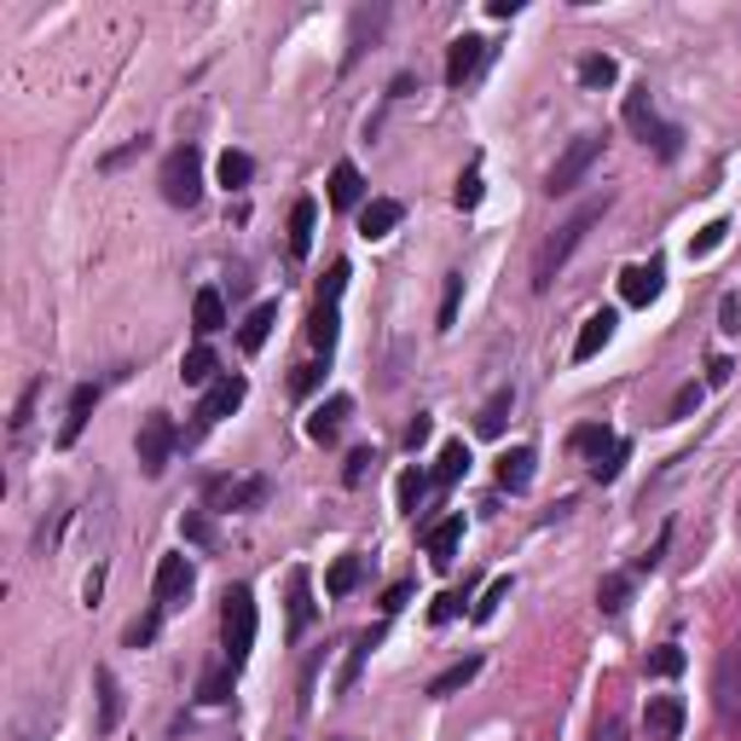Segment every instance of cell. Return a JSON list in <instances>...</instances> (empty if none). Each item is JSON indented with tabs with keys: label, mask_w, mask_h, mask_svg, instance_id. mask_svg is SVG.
<instances>
[{
	"label": "cell",
	"mask_w": 741,
	"mask_h": 741,
	"mask_svg": "<svg viewBox=\"0 0 741 741\" xmlns=\"http://www.w3.org/2000/svg\"><path fill=\"white\" fill-rule=\"evenodd\" d=\"M608 203H614L608 192H603V197H591L585 209H573V215H568L562 226H556V232H550L545 243H539V255H533V290H539V296L556 284V273H562V266H568V255L585 243V232H591V226L603 220V209H608Z\"/></svg>",
	"instance_id": "cell-1"
},
{
	"label": "cell",
	"mask_w": 741,
	"mask_h": 741,
	"mask_svg": "<svg viewBox=\"0 0 741 741\" xmlns=\"http://www.w3.org/2000/svg\"><path fill=\"white\" fill-rule=\"evenodd\" d=\"M626 128L643 139V146L661 157V162H672L677 151H684V128L677 122H666L661 111H654V93H649V81H637V88L626 93Z\"/></svg>",
	"instance_id": "cell-2"
},
{
	"label": "cell",
	"mask_w": 741,
	"mask_h": 741,
	"mask_svg": "<svg viewBox=\"0 0 741 741\" xmlns=\"http://www.w3.org/2000/svg\"><path fill=\"white\" fill-rule=\"evenodd\" d=\"M220 643H226V666H243L255 649V596L250 585H232L220 596Z\"/></svg>",
	"instance_id": "cell-3"
},
{
	"label": "cell",
	"mask_w": 741,
	"mask_h": 741,
	"mask_svg": "<svg viewBox=\"0 0 741 741\" xmlns=\"http://www.w3.org/2000/svg\"><path fill=\"white\" fill-rule=\"evenodd\" d=\"M162 197L174 203V209H192V203L203 197V151L197 146H174L169 157H162Z\"/></svg>",
	"instance_id": "cell-4"
},
{
	"label": "cell",
	"mask_w": 741,
	"mask_h": 741,
	"mask_svg": "<svg viewBox=\"0 0 741 741\" xmlns=\"http://www.w3.org/2000/svg\"><path fill=\"white\" fill-rule=\"evenodd\" d=\"M174 446H180L174 418H169V411H146V418H139V435H134V458H139V469H146L151 481L169 469V452Z\"/></svg>",
	"instance_id": "cell-5"
},
{
	"label": "cell",
	"mask_w": 741,
	"mask_h": 741,
	"mask_svg": "<svg viewBox=\"0 0 741 741\" xmlns=\"http://www.w3.org/2000/svg\"><path fill=\"white\" fill-rule=\"evenodd\" d=\"M261 504H266V476H215L203 487V510H215V516H243V510Z\"/></svg>",
	"instance_id": "cell-6"
},
{
	"label": "cell",
	"mask_w": 741,
	"mask_h": 741,
	"mask_svg": "<svg viewBox=\"0 0 741 741\" xmlns=\"http://www.w3.org/2000/svg\"><path fill=\"white\" fill-rule=\"evenodd\" d=\"M713 713L725 730H741V637H730L713 666Z\"/></svg>",
	"instance_id": "cell-7"
},
{
	"label": "cell",
	"mask_w": 741,
	"mask_h": 741,
	"mask_svg": "<svg viewBox=\"0 0 741 741\" xmlns=\"http://www.w3.org/2000/svg\"><path fill=\"white\" fill-rule=\"evenodd\" d=\"M603 146H608L603 134H580V139H573V146H568L562 157H556V169L545 174V192H550V197H568L573 185H580V180L591 174V162L603 157Z\"/></svg>",
	"instance_id": "cell-8"
},
{
	"label": "cell",
	"mask_w": 741,
	"mask_h": 741,
	"mask_svg": "<svg viewBox=\"0 0 741 741\" xmlns=\"http://www.w3.org/2000/svg\"><path fill=\"white\" fill-rule=\"evenodd\" d=\"M192 585H197V568L185 562V556H162L157 580H151V596H157V608H174V603L192 596Z\"/></svg>",
	"instance_id": "cell-9"
},
{
	"label": "cell",
	"mask_w": 741,
	"mask_h": 741,
	"mask_svg": "<svg viewBox=\"0 0 741 741\" xmlns=\"http://www.w3.org/2000/svg\"><path fill=\"white\" fill-rule=\"evenodd\" d=\"M661 278H666V261L649 255V261H637V266H626V273H620V296L631 307H649L654 296H661Z\"/></svg>",
	"instance_id": "cell-10"
},
{
	"label": "cell",
	"mask_w": 741,
	"mask_h": 741,
	"mask_svg": "<svg viewBox=\"0 0 741 741\" xmlns=\"http://www.w3.org/2000/svg\"><path fill=\"white\" fill-rule=\"evenodd\" d=\"M243 395H250V383L226 371L220 383H209V395H203V406H197V423H203V429H209V423H220L226 411H238V406H243Z\"/></svg>",
	"instance_id": "cell-11"
},
{
	"label": "cell",
	"mask_w": 741,
	"mask_h": 741,
	"mask_svg": "<svg viewBox=\"0 0 741 741\" xmlns=\"http://www.w3.org/2000/svg\"><path fill=\"white\" fill-rule=\"evenodd\" d=\"M684 702L677 695H649V707H643V725H649V736L654 741H677L684 736Z\"/></svg>",
	"instance_id": "cell-12"
},
{
	"label": "cell",
	"mask_w": 741,
	"mask_h": 741,
	"mask_svg": "<svg viewBox=\"0 0 741 741\" xmlns=\"http://www.w3.org/2000/svg\"><path fill=\"white\" fill-rule=\"evenodd\" d=\"M481 58H487L481 35H458V41H452V47H446V88H464V81L481 70Z\"/></svg>",
	"instance_id": "cell-13"
},
{
	"label": "cell",
	"mask_w": 741,
	"mask_h": 741,
	"mask_svg": "<svg viewBox=\"0 0 741 741\" xmlns=\"http://www.w3.org/2000/svg\"><path fill=\"white\" fill-rule=\"evenodd\" d=\"M347 418H354V400H347V395H331V400L314 411V418H307V435H314L319 446H337V435L347 429Z\"/></svg>",
	"instance_id": "cell-14"
},
{
	"label": "cell",
	"mask_w": 741,
	"mask_h": 741,
	"mask_svg": "<svg viewBox=\"0 0 741 741\" xmlns=\"http://www.w3.org/2000/svg\"><path fill=\"white\" fill-rule=\"evenodd\" d=\"M400 220H406V203H400V197H371L365 209H360V238H371V243H377V238H388V232H395Z\"/></svg>",
	"instance_id": "cell-15"
},
{
	"label": "cell",
	"mask_w": 741,
	"mask_h": 741,
	"mask_svg": "<svg viewBox=\"0 0 741 741\" xmlns=\"http://www.w3.org/2000/svg\"><path fill=\"white\" fill-rule=\"evenodd\" d=\"M93 406H99V388L81 383L76 395H70V406H65V423H58V446H76V441H81V429H88Z\"/></svg>",
	"instance_id": "cell-16"
},
{
	"label": "cell",
	"mask_w": 741,
	"mask_h": 741,
	"mask_svg": "<svg viewBox=\"0 0 741 741\" xmlns=\"http://www.w3.org/2000/svg\"><path fill=\"white\" fill-rule=\"evenodd\" d=\"M423 545H429V562H435V568H452V562H458V545H464V516L435 522Z\"/></svg>",
	"instance_id": "cell-17"
},
{
	"label": "cell",
	"mask_w": 741,
	"mask_h": 741,
	"mask_svg": "<svg viewBox=\"0 0 741 741\" xmlns=\"http://www.w3.org/2000/svg\"><path fill=\"white\" fill-rule=\"evenodd\" d=\"M614 324H620V319H614L608 314V307H603V314H591L585 324H580V337H573V360H596V354H603V347H608V337H614Z\"/></svg>",
	"instance_id": "cell-18"
},
{
	"label": "cell",
	"mask_w": 741,
	"mask_h": 741,
	"mask_svg": "<svg viewBox=\"0 0 741 741\" xmlns=\"http://www.w3.org/2000/svg\"><path fill=\"white\" fill-rule=\"evenodd\" d=\"M314 580H307V568H290V637H307V626H314Z\"/></svg>",
	"instance_id": "cell-19"
},
{
	"label": "cell",
	"mask_w": 741,
	"mask_h": 741,
	"mask_svg": "<svg viewBox=\"0 0 741 741\" xmlns=\"http://www.w3.org/2000/svg\"><path fill=\"white\" fill-rule=\"evenodd\" d=\"M533 464H539V452H533V446H510L499 458V487L504 492H527L533 487Z\"/></svg>",
	"instance_id": "cell-20"
},
{
	"label": "cell",
	"mask_w": 741,
	"mask_h": 741,
	"mask_svg": "<svg viewBox=\"0 0 741 741\" xmlns=\"http://www.w3.org/2000/svg\"><path fill=\"white\" fill-rule=\"evenodd\" d=\"M93 689H99V736H111L122 725V684H116V672L99 666L93 672Z\"/></svg>",
	"instance_id": "cell-21"
},
{
	"label": "cell",
	"mask_w": 741,
	"mask_h": 741,
	"mask_svg": "<svg viewBox=\"0 0 741 741\" xmlns=\"http://www.w3.org/2000/svg\"><path fill=\"white\" fill-rule=\"evenodd\" d=\"M510 411H516V388H492L487 406L476 411V435H504V423H510Z\"/></svg>",
	"instance_id": "cell-22"
},
{
	"label": "cell",
	"mask_w": 741,
	"mask_h": 741,
	"mask_svg": "<svg viewBox=\"0 0 741 741\" xmlns=\"http://www.w3.org/2000/svg\"><path fill=\"white\" fill-rule=\"evenodd\" d=\"M314 226H319V203H314V197H296V203H290V255H296V261L314 250Z\"/></svg>",
	"instance_id": "cell-23"
},
{
	"label": "cell",
	"mask_w": 741,
	"mask_h": 741,
	"mask_svg": "<svg viewBox=\"0 0 741 741\" xmlns=\"http://www.w3.org/2000/svg\"><path fill=\"white\" fill-rule=\"evenodd\" d=\"M273 324H278V301H255L250 307V319L238 324V342H243V354H255V347L273 337Z\"/></svg>",
	"instance_id": "cell-24"
},
{
	"label": "cell",
	"mask_w": 741,
	"mask_h": 741,
	"mask_svg": "<svg viewBox=\"0 0 741 741\" xmlns=\"http://www.w3.org/2000/svg\"><path fill=\"white\" fill-rule=\"evenodd\" d=\"M232 684H238V666H209L197 677V702L203 707H226L232 702Z\"/></svg>",
	"instance_id": "cell-25"
},
{
	"label": "cell",
	"mask_w": 741,
	"mask_h": 741,
	"mask_svg": "<svg viewBox=\"0 0 741 741\" xmlns=\"http://www.w3.org/2000/svg\"><path fill=\"white\" fill-rule=\"evenodd\" d=\"M215 371H220L215 347H209V342H197L192 354L180 360V383H185V388H203V383H215Z\"/></svg>",
	"instance_id": "cell-26"
},
{
	"label": "cell",
	"mask_w": 741,
	"mask_h": 741,
	"mask_svg": "<svg viewBox=\"0 0 741 741\" xmlns=\"http://www.w3.org/2000/svg\"><path fill=\"white\" fill-rule=\"evenodd\" d=\"M377 643H383V626H371V631L354 637V649H347V666H342V684H337L342 695L360 684V672H365V661H371V649H377Z\"/></svg>",
	"instance_id": "cell-27"
},
{
	"label": "cell",
	"mask_w": 741,
	"mask_h": 741,
	"mask_svg": "<svg viewBox=\"0 0 741 741\" xmlns=\"http://www.w3.org/2000/svg\"><path fill=\"white\" fill-rule=\"evenodd\" d=\"M360 197H365L360 169H354V162H337V169H331V209H354Z\"/></svg>",
	"instance_id": "cell-28"
},
{
	"label": "cell",
	"mask_w": 741,
	"mask_h": 741,
	"mask_svg": "<svg viewBox=\"0 0 741 741\" xmlns=\"http://www.w3.org/2000/svg\"><path fill=\"white\" fill-rule=\"evenodd\" d=\"M192 324H197V337H215L220 324H226V301H220V290H197V301H192Z\"/></svg>",
	"instance_id": "cell-29"
},
{
	"label": "cell",
	"mask_w": 741,
	"mask_h": 741,
	"mask_svg": "<svg viewBox=\"0 0 741 741\" xmlns=\"http://www.w3.org/2000/svg\"><path fill=\"white\" fill-rule=\"evenodd\" d=\"M626 603H631V573H608V580L596 585V608H603V614H626Z\"/></svg>",
	"instance_id": "cell-30"
},
{
	"label": "cell",
	"mask_w": 741,
	"mask_h": 741,
	"mask_svg": "<svg viewBox=\"0 0 741 741\" xmlns=\"http://www.w3.org/2000/svg\"><path fill=\"white\" fill-rule=\"evenodd\" d=\"M476 672H481V654H464L458 666H446L441 677H429V695H452V689H464Z\"/></svg>",
	"instance_id": "cell-31"
},
{
	"label": "cell",
	"mask_w": 741,
	"mask_h": 741,
	"mask_svg": "<svg viewBox=\"0 0 741 741\" xmlns=\"http://www.w3.org/2000/svg\"><path fill=\"white\" fill-rule=\"evenodd\" d=\"M614 441H620V435H614V429H603V423H585V429H573V435H568V446H573V452H591V464L603 458V452H608Z\"/></svg>",
	"instance_id": "cell-32"
},
{
	"label": "cell",
	"mask_w": 741,
	"mask_h": 741,
	"mask_svg": "<svg viewBox=\"0 0 741 741\" xmlns=\"http://www.w3.org/2000/svg\"><path fill=\"white\" fill-rule=\"evenodd\" d=\"M360 580H365V562H360V556H342V562L324 573V591H331V596H347Z\"/></svg>",
	"instance_id": "cell-33"
},
{
	"label": "cell",
	"mask_w": 741,
	"mask_h": 741,
	"mask_svg": "<svg viewBox=\"0 0 741 741\" xmlns=\"http://www.w3.org/2000/svg\"><path fill=\"white\" fill-rule=\"evenodd\" d=\"M307 342L331 354V347H337V307H324V301L314 307V319H307Z\"/></svg>",
	"instance_id": "cell-34"
},
{
	"label": "cell",
	"mask_w": 741,
	"mask_h": 741,
	"mask_svg": "<svg viewBox=\"0 0 741 741\" xmlns=\"http://www.w3.org/2000/svg\"><path fill=\"white\" fill-rule=\"evenodd\" d=\"M464 469H469V446H464V441H446V446H441V464H435V481L452 487Z\"/></svg>",
	"instance_id": "cell-35"
},
{
	"label": "cell",
	"mask_w": 741,
	"mask_h": 741,
	"mask_svg": "<svg viewBox=\"0 0 741 741\" xmlns=\"http://www.w3.org/2000/svg\"><path fill=\"white\" fill-rule=\"evenodd\" d=\"M250 174H255V157H250V151H226V157H220V185H226V192L250 185Z\"/></svg>",
	"instance_id": "cell-36"
},
{
	"label": "cell",
	"mask_w": 741,
	"mask_h": 741,
	"mask_svg": "<svg viewBox=\"0 0 741 741\" xmlns=\"http://www.w3.org/2000/svg\"><path fill=\"white\" fill-rule=\"evenodd\" d=\"M614 58L608 53H591V58H580V88H614Z\"/></svg>",
	"instance_id": "cell-37"
},
{
	"label": "cell",
	"mask_w": 741,
	"mask_h": 741,
	"mask_svg": "<svg viewBox=\"0 0 741 741\" xmlns=\"http://www.w3.org/2000/svg\"><path fill=\"white\" fill-rule=\"evenodd\" d=\"M452 203H458V209H476V203H481V157L458 174V185H452Z\"/></svg>",
	"instance_id": "cell-38"
},
{
	"label": "cell",
	"mask_w": 741,
	"mask_h": 741,
	"mask_svg": "<svg viewBox=\"0 0 741 741\" xmlns=\"http://www.w3.org/2000/svg\"><path fill=\"white\" fill-rule=\"evenodd\" d=\"M429 481H435V476H423V469H406V476H400V510H406V516H418Z\"/></svg>",
	"instance_id": "cell-39"
},
{
	"label": "cell",
	"mask_w": 741,
	"mask_h": 741,
	"mask_svg": "<svg viewBox=\"0 0 741 741\" xmlns=\"http://www.w3.org/2000/svg\"><path fill=\"white\" fill-rule=\"evenodd\" d=\"M504 596H510V573H499V580H492V585L481 591V603L469 608V620H481V626H487L492 614H499V603H504Z\"/></svg>",
	"instance_id": "cell-40"
},
{
	"label": "cell",
	"mask_w": 741,
	"mask_h": 741,
	"mask_svg": "<svg viewBox=\"0 0 741 741\" xmlns=\"http://www.w3.org/2000/svg\"><path fill=\"white\" fill-rule=\"evenodd\" d=\"M626 458H631V446H626V441H614V446L603 452V458L591 464V481H614V476L626 469Z\"/></svg>",
	"instance_id": "cell-41"
},
{
	"label": "cell",
	"mask_w": 741,
	"mask_h": 741,
	"mask_svg": "<svg viewBox=\"0 0 741 741\" xmlns=\"http://www.w3.org/2000/svg\"><path fill=\"white\" fill-rule=\"evenodd\" d=\"M464 603H469V591H441L435 608H429V620H435V626H452V620L464 614Z\"/></svg>",
	"instance_id": "cell-42"
},
{
	"label": "cell",
	"mask_w": 741,
	"mask_h": 741,
	"mask_svg": "<svg viewBox=\"0 0 741 741\" xmlns=\"http://www.w3.org/2000/svg\"><path fill=\"white\" fill-rule=\"evenodd\" d=\"M725 238H730V220H713V226H702V238H689V255H695V261H707Z\"/></svg>",
	"instance_id": "cell-43"
},
{
	"label": "cell",
	"mask_w": 741,
	"mask_h": 741,
	"mask_svg": "<svg viewBox=\"0 0 741 741\" xmlns=\"http://www.w3.org/2000/svg\"><path fill=\"white\" fill-rule=\"evenodd\" d=\"M458 301H464V273H446V296H441V331L458 324Z\"/></svg>",
	"instance_id": "cell-44"
},
{
	"label": "cell",
	"mask_w": 741,
	"mask_h": 741,
	"mask_svg": "<svg viewBox=\"0 0 741 741\" xmlns=\"http://www.w3.org/2000/svg\"><path fill=\"white\" fill-rule=\"evenodd\" d=\"M649 672H654V677H677V672H684V649H677V643H661V649L649 654Z\"/></svg>",
	"instance_id": "cell-45"
},
{
	"label": "cell",
	"mask_w": 741,
	"mask_h": 741,
	"mask_svg": "<svg viewBox=\"0 0 741 741\" xmlns=\"http://www.w3.org/2000/svg\"><path fill=\"white\" fill-rule=\"evenodd\" d=\"M157 626H162V608L139 614V620L128 626V649H146V643H157Z\"/></svg>",
	"instance_id": "cell-46"
},
{
	"label": "cell",
	"mask_w": 741,
	"mask_h": 741,
	"mask_svg": "<svg viewBox=\"0 0 741 741\" xmlns=\"http://www.w3.org/2000/svg\"><path fill=\"white\" fill-rule=\"evenodd\" d=\"M666 545H672V522L654 533V545H649L643 556H637V573H654V568H661V562H666Z\"/></svg>",
	"instance_id": "cell-47"
},
{
	"label": "cell",
	"mask_w": 741,
	"mask_h": 741,
	"mask_svg": "<svg viewBox=\"0 0 741 741\" xmlns=\"http://www.w3.org/2000/svg\"><path fill=\"white\" fill-rule=\"evenodd\" d=\"M35 395H41V383H30L24 395H18V406H12V441L30 429V418H35Z\"/></svg>",
	"instance_id": "cell-48"
},
{
	"label": "cell",
	"mask_w": 741,
	"mask_h": 741,
	"mask_svg": "<svg viewBox=\"0 0 741 741\" xmlns=\"http://www.w3.org/2000/svg\"><path fill=\"white\" fill-rule=\"evenodd\" d=\"M342 290H347V261H337L331 273H324V284H319V301H324V307H337V301H342Z\"/></svg>",
	"instance_id": "cell-49"
},
{
	"label": "cell",
	"mask_w": 741,
	"mask_h": 741,
	"mask_svg": "<svg viewBox=\"0 0 741 741\" xmlns=\"http://www.w3.org/2000/svg\"><path fill=\"white\" fill-rule=\"evenodd\" d=\"M591 741H631V730H626L620 713H603V718H596V730H591Z\"/></svg>",
	"instance_id": "cell-50"
},
{
	"label": "cell",
	"mask_w": 741,
	"mask_h": 741,
	"mask_svg": "<svg viewBox=\"0 0 741 741\" xmlns=\"http://www.w3.org/2000/svg\"><path fill=\"white\" fill-rule=\"evenodd\" d=\"M371 464H377V452H371V446H360V452H354V458H347V469H342V481H347V487H360Z\"/></svg>",
	"instance_id": "cell-51"
},
{
	"label": "cell",
	"mask_w": 741,
	"mask_h": 741,
	"mask_svg": "<svg viewBox=\"0 0 741 741\" xmlns=\"http://www.w3.org/2000/svg\"><path fill=\"white\" fill-rule=\"evenodd\" d=\"M695 406H702V388H695V383H684V388L672 395V418H689Z\"/></svg>",
	"instance_id": "cell-52"
},
{
	"label": "cell",
	"mask_w": 741,
	"mask_h": 741,
	"mask_svg": "<svg viewBox=\"0 0 741 741\" xmlns=\"http://www.w3.org/2000/svg\"><path fill=\"white\" fill-rule=\"evenodd\" d=\"M718 319H725L730 337H741V296H725V301H718Z\"/></svg>",
	"instance_id": "cell-53"
},
{
	"label": "cell",
	"mask_w": 741,
	"mask_h": 741,
	"mask_svg": "<svg viewBox=\"0 0 741 741\" xmlns=\"http://www.w3.org/2000/svg\"><path fill=\"white\" fill-rule=\"evenodd\" d=\"M406 603H411V580H395V585H388V596H383V614H395Z\"/></svg>",
	"instance_id": "cell-54"
},
{
	"label": "cell",
	"mask_w": 741,
	"mask_h": 741,
	"mask_svg": "<svg viewBox=\"0 0 741 741\" xmlns=\"http://www.w3.org/2000/svg\"><path fill=\"white\" fill-rule=\"evenodd\" d=\"M429 435H435V423H429V418H411V429H406V446L418 452V446H423Z\"/></svg>",
	"instance_id": "cell-55"
},
{
	"label": "cell",
	"mask_w": 741,
	"mask_h": 741,
	"mask_svg": "<svg viewBox=\"0 0 741 741\" xmlns=\"http://www.w3.org/2000/svg\"><path fill=\"white\" fill-rule=\"evenodd\" d=\"M180 527H185V539H192V545H209V539H215V533H209V522H203V516H185Z\"/></svg>",
	"instance_id": "cell-56"
},
{
	"label": "cell",
	"mask_w": 741,
	"mask_h": 741,
	"mask_svg": "<svg viewBox=\"0 0 741 741\" xmlns=\"http://www.w3.org/2000/svg\"><path fill=\"white\" fill-rule=\"evenodd\" d=\"M730 371H736V365H730L725 354H718V360L707 365V383H730Z\"/></svg>",
	"instance_id": "cell-57"
},
{
	"label": "cell",
	"mask_w": 741,
	"mask_h": 741,
	"mask_svg": "<svg viewBox=\"0 0 741 741\" xmlns=\"http://www.w3.org/2000/svg\"><path fill=\"white\" fill-rule=\"evenodd\" d=\"M487 12H492V18H516L522 0H487Z\"/></svg>",
	"instance_id": "cell-58"
},
{
	"label": "cell",
	"mask_w": 741,
	"mask_h": 741,
	"mask_svg": "<svg viewBox=\"0 0 741 741\" xmlns=\"http://www.w3.org/2000/svg\"><path fill=\"white\" fill-rule=\"evenodd\" d=\"M314 383H319V365H301V371H296V395H307Z\"/></svg>",
	"instance_id": "cell-59"
}]
</instances>
